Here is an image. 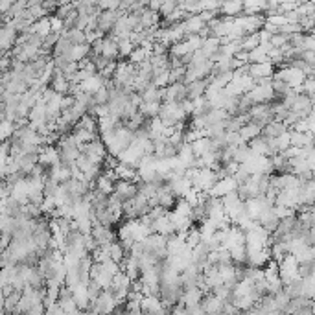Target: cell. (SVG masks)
Segmentation results:
<instances>
[{
    "label": "cell",
    "mask_w": 315,
    "mask_h": 315,
    "mask_svg": "<svg viewBox=\"0 0 315 315\" xmlns=\"http://www.w3.org/2000/svg\"><path fill=\"white\" fill-rule=\"evenodd\" d=\"M249 175H271L273 166H271L269 157H260V155H251L245 163L240 164Z\"/></svg>",
    "instance_id": "obj_1"
},
{
    "label": "cell",
    "mask_w": 315,
    "mask_h": 315,
    "mask_svg": "<svg viewBox=\"0 0 315 315\" xmlns=\"http://www.w3.org/2000/svg\"><path fill=\"white\" fill-rule=\"evenodd\" d=\"M297 269H299V262L295 260L293 255H286L280 262H278V278L282 280V284H288L293 278H297Z\"/></svg>",
    "instance_id": "obj_2"
},
{
    "label": "cell",
    "mask_w": 315,
    "mask_h": 315,
    "mask_svg": "<svg viewBox=\"0 0 315 315\" xmlns=\"http://www.w3.org/2000/svg\"><path fill=\"white\" fill-rule=\"evenodd\" d=\"M37 164L43 168H52L61 164L59 149L55 146H41L39 153H37Z\"/></svg>",
    "instance_id": "obj_3"
},
{
    "label": "cell",
    "mask_w": 315,
    "mask_h": 315,
    "mask_svg": "<svg viewBox=\"0 0 315 315\" xmlns=\"http://www.w3.org/2000/svg\"><path fill=\"white\" fill-rule=\"evenodd\" d=\"M243 205H245V214L249 216V219H251V222H256L262 212L273 207V205H271V203L267 201L264 196H258V197H253V199H247V201H243Z\"/></svg>",
    "instance_id": "obj_4"
},
{
    "label": "cell",
    "mask_w": 315,
    "mask_h": 315,
    "mask_svg": "<svg viewBox=\"0 0 315 315\" xmlns=\"http://www.w3.org/2000/svg\"><path fill=\"white\" fill-rule=\"evenodd\" d=\"M236 190H238V182L232 177H225V179L216 181V184L208 190L207 196L214 197V199H222V197H225L227 194H232V192H236Z\"/></svg>",
    "instance_id": "obj_5"
},
{
    "label": "cell",
    "mask_w": 315,
    "mask_h": 315,
    "mask_svg": "<svg viewBox=\"0 0 315 315\" xmlns=\"http://www.w3.org/2000/svg\"><path fill=\"white\" fill-rule=\"evenodd\" d=\"M137 194H138V186L135 184V182H131V181H116L114 182L113 196L116 197L118 201H122V203L131 201Z\"/></svg>",
    "instance_id": "obj_6"
},
{
    "label": "cell",
    "mask_w": 315,
    "mask_h": 315,
    "mask_svg": "<svg viewBox=\"0 0 315 315\" xmlns=\"http://www.w3.org/2000/svg\"><path fill=\"white\" fill-rule=\"evenodd\" d=\"M168 308H164L159 295H146L140 300V311L148 315H164Z\"/></svg>",
    "instance_id": "obj_7"
},
{
    "label": "cell",
    "mask_w": 315,
    "mask_h": 315,
    "mask_svg": "<svg viewBox=\"0 0 315 315\" xmlns=\"http://www.w3.org/2000/svg\"><path fill=\"white\" fill-rule=\"evenodd\" d=\"M151 232L153 234H159V236H164V238H170L172 234H175L172 219H170V212H166L163 217H159V219L151 222Z\"/></svg>",
    "instance_id": "obj_8"
},
{
    "label": "cell",
    "mask_w": 315,
    "mask_h": 315,
    "mask_svg": "<svg viewBox=\"0 0 315 315\" xmlns=\"http://www.w3.org/2000/svg\"><path fill=\"white\" fill-rule=\"evenodd\" d=\"M17 32L10 26H0V54H6L15 48Z\"/></svg>",
    "instance_id": "obj_9"
},
{
    "label": "cell",
    "mask_w": 315,
    "mask_h": 315,
    "mask_svg": "<svg viewBox=\"0 0 315 315\" xmlns=\"http://www.w3.org/2000/svg\"><path fill=\"white\" fill-rule=\"evenodd\" d=\"M102 57H105L107 61H116L120 57L118 55V41L114 39L113 35L104 37V43H102V52H100Z\"/></svg>",
    "instance_id": "obj_10"
},
{
    "label": "cell",
    "mask_w": 315,
    "mask_h": 315,
    "mask_svg": "<svg viewBox=\"0 0 315 315\" xmlns=\"http://www.w3.org/2000/svg\"><path fill=\"white\" fill-rule=\"evenodd\" d=\"M290 131V146L291 148H313V135L311 133H297V131Z\"/></svg>",
    "instance_id": "obj_11"
},
{
    "label": "cell",
    "mask_w": 315,
    "mask_h": 315,
    "mask_svg": "<svg viewBox=\"0 0 315 315\" xmlns=\"http://www.w3.org/2000/svg\"><path fill=\"white\" fill-rule=\"evenodd\" d=\"M247 74L251 76L253 79L273 78V74H275V67L269 65V63H253V65H249Z\"/></svg>",
    "instance_id": "obj_12"
},
{
    "label": "cell",
    "mask_w": 315,
    "mask_h": 315,
    "mask_svg": "<svg viewBox=\"0 0 315 315\" xmlns=\"http://www.w3.org/2000/svg\"><path fill=\"white\" fill-rule=\"evenodd\" d=\"M46 177H48L52 182H55V184H65L67 181H70V168L65 166V164L52 166V168H48Z\"/></svg>",
    "instance_id": "obj_13"
},
{
    "label": "cell",
    "mask_w": 315,
    "mask_h": 315,
    "mask_svg": "<svg viewBox=\"0 0 315 315\" xmlns=\"http://www.w3.org/2000/svg\"><path fill=\"white\" fill-rule=\"evenodd\" d=\"M203 291L199 288H192V290L182 291L181 299H179V304L184 306V308H192V306H199V302L203 300Z\"/></svg>",
    "instance_id": "obj_14"
},
{
    "label": "cell",
    "mask_w": 315,
    "mask_h": 315,
    "mask_svg": "<svg viewBox=\"0 0 315 315\" xmlns=\"http://www.w3.org/2000/svg\"><path fill=\"white\" fill-rule=\"evenodd\" d=\"M89 54H90V45L85 43V45H74L63 57L69 61V63H79L81 59L89 57Z\"/></svg>",
    "instance_id": "obj_15"
},
{
    "label": "cell",
    "mask_w": 315,
    "mask_h": 315,
    "mask_svg": "<svg viewBox=\"0 0 315 315\" xmlns=\"http://www.w3.org/2000/svg\"><path fill=\"white\" fill-rule=\"evenodd\" d=\"M223 304H225V302H222V300L216 299L214 295H205L201 302H199V306H201V310L205 311V315H217L223 310Z\"/></svg>",
    "instance_id": "obj_16"
},
{
    "label": "cell",
    "mask_w": 315,
    "mask_h": 315,
    "mask_svg": "<svg viewBox=\"0 0 315 315\" xmlns=\"http://www.w3.org/2000/svg\"><path fill=\"white\" fill-rule=\"evenodd\" d=\"M104 85H105V79L102 78L100 74H94V76H90L89 79H85L83 83H79V90L92 96V94L98 92V90L102 89Z\"/></svg>",
    "instance_id": "obj_17"
},
{
    "label": "cell",
    "mask_w": 315,
    "mask_h": 315,
    "mask_svg": "<svg viewBox=\"0 0 315 315\" xmlns=\"http://www.w3.org/2000/svg\"><path fill=\"white\" fill-rule=\"evenodd\" d=\"M26 34L37 35V37H41V39H45L46 35L52 34V30H50V17H45V19L35 20L34 24L28 28V32H26Z\"/></svg>",
    "instance_id": "obj_18"
},
{
    "label": "cell",
    "mask_w": 315,
    "mask_h": 315,
    "mask_svg": "<svg viewBox=\"0 0 315 315\" xmlns=\"http://www.w3.org/2000/svg\"><path fill=\"white\" fill-rule=\"evenodd\" d=\"M190 148H192V153L196 159L214 151V148H212V140L208 137H203V138H199V140H196V142H192L190 144Z\"/></svg>",
    "instance_id": "obj_19"
},
{
    "label": "cell",
    "mask_w": 315,
    "mask_h": 315,
    "mask_svg": "<svg viewBox=\"0 0 315 315\" xmlns=\"http://www.w3.org/2000/svg\"><path fill=\"white\" fill-rule=\"evenodd\" d=\"M208 85V79H199V81H192L186 85V100H197L205 94V89Z\"/></svg>",
    "instance_id": "obj_20"
},
{
    "label": "cell",
    "mask_w": 315,
    "mask_h": 315,
    "mask_svg": "<svg viewBox=\"0 0 315 315\" xmlns=\"http://www.w3.org/2000/svg\"><path fill=\"white\" fill-rule=\"evenodd\" d=\"M288 131V128H286L282 122H275V120H271L269 123H267L266 128H262V133L260 137L262 138H276L278 135L286 133Z\"/></svg>",
    "instance_id": "obj_21"
},
{
    "label": "cell",
    "mask_w": 315,
    "mask_h": 315,
    "mask_svg": "<svg viewBox=\"0 0 315 315\" xmlns=\"http://www.w3.org/2000/svg\"><path fill=\"white\" fill-rule=\"evenodd\" d=\"M182 26H184V32H186V37H188V35H197L207 24L199 19V15H190L188 19L182 20Z\"/></svg>",
    "instance_id": "obj_22"
},
{
    "label": "cell",
    "mask_w": 315,
    "mask_h": 315,
    "mask_svg": "<svg viewBox=\"0 0 315 315\" xmlns=\"http://www.w3.org/2000/svg\"><path fill=\"white\" fill-rule=\"evenodd\" d=\"M262 129L258 128V125H255V123H245V125H241L240 131H238V135H240V138L243 140V144L251 142V140H255L256 137H260Z\"/></svg>",
    "instance_id": "obj_23"
},
{
    "label": "cell",
    "mask_w": 315,
    "mask_h": 315,
    "mask_svg": "<svg viewBox=\"0 0 315 315\" xmlns=\"http://www.w3.org/2000/svg\"><path fill=\"white\" fill-rule=\"evenodd\" d=\"M249 149L253 155H260V157H271L269 148H267V140L262 137H256L255 140L249 142Z\"/></svg>",
    "instance_id": "obj_24"
},
{
    "label": "cell",
    "mask_w": 315,
    "mask_h": 315,
    "mask_svg": "<svg viewBox=\"0 0 315 315\" xmlns=\"http://www.w3.org/2000/svg\"><path fill=\"white\" fill-rule=\"evenodd\" d=\"M219 46H222V41L217 39V37H207V39H203V45H201V52L205 54V57L207 59H210L212 55L216 54L217 50H219Z\"/></svg>",
    "instance_id": "obj_25"
},
{
    "label": "cell",
    "mask_w": 315,
    "mask_h": 315,
    "mask_svg": "<svg viewBox=\"0 0 315 315\" xmlns=\"http://www.w3.org/2000/svg\"><path fill=\"white\" fill-rule=\"evenodd\" d=\"M241 8H243V2H223L219 6V11L229 19H234V17H240Z\"/></svg>",
    "instance_id": "obj_26"
},
{
    "label": "cell",
    "mask_w": 315,
    "mask_h": 315,
    "mask_svg": "<svg viewBox=\"0 0 315 315\" xmlns=\"http://www.w3.org/2000/svg\"><path fill=\"white\" fill-rule=\"evenodd\" d=\"M159 111H161V102H151V104H140L138 105V113L142 114L144 118H155L159 116Z\"/></svg>",
    "instance_id": "obj_27"
},
{
    "label": "cell",
    "mask_w": 315,
    "mask_h": 315,
    "mask_svg": "<svg viewBox=\"0 0 315 315\" xmlns=\"http://www.w3.org/2000/svg\"><path fill=\"white\" fill-rule=\"evenodd\" d=\"M266 10V2L264 0H256V2H243L241 13L245 15H260V11Z\"/></svg>",
    "instance_id": "obj_28"
},
{
    "label": "cell",
    "mask_w": 315,
    "mask_h": 315,
    "mask_svg": "<svg viewBox=\"0 0 315 315\" xmlns=\"http://www.w3.org/2000/svg\"><path fill=\"white\" fill-rule=\"evenodd\" d=\"M15 123L10 120H0V142H8L11 140L13 133H15Z\"/></svg>",
    "instance_id": "obj_29"
},
{
    "label": "cell",
    "mask_w": 315,
    "mask_h": 315,
    "mask_svg": "<svg viewBox=\"0 0 315 315\" xmlns=\"http://www.w3.org/2000/svg\"><path fill=\"white\" fill-rule=\"evenodd\" d=\"M125 255H128V253L123 251V247L120 245L118 241H113V243H111V247H109V258H111V260L116 262V264L120 266L122 260L125 258Z\"/></svg>",
    "instance_id": "obj_30"
},
{
    "label": "cell",
    "mask_w": 315,
    "mask_h": 315,
    "mask_svg": "<svg viewBox=\"0 0 315 315\" xmlns=\"http://www.w3.org/2000/svg\"><path fill=\"white\" fill-rule=\"evenodd\" d=\"M231 262L234 264H245V245H234L229 249Z\"/></svg>",
    "instance_id": "obj_31"
},
{
    "label": "cell",
    "mask_w": 315,
    "mask_h": 315,
    "mask_svg": "<svg viewBox=\"0 0 315 315\" xmlns=\"http://www.w3.org/2000/svg\"><path fill=\"white\" fill-rule=\"evenodd\" d=\"M251 155H253V153H251V149H249V146H247V144H243V146L236 148V151H234V157H232V163L243 164L247 159L251 157Z\"/></svg>",
    "instance_id": "obj_32"
},
{
    "label": "cell",
    "mask_w": 315,
    "mask_h": 315,
    "mask_svg": "<svg viewBox=\"0 0 315 315\" xmlns=\"http://www.w3.org/2000/svg\"><path fill=\"white\" fill-rule=\"evenodd\" d=\"M173 207H175V208H173V212H175V214H179V216L192 217V207H190V205H188L184 199H177Z\"/></svg>",
    "instance_id": "obj_33"
},
{
    "label": "cell",
    "mask_w": 315,
    "mask_h": 315,
    "mask_svg": "<svg viewBox=\"0 0 315 315\" xmlns=\"http://www.w3.org/2000/svg\"><path fill=\"white\" fill-rule=\"evenodd\" d=\"M300 295L306 297V299H311V297H313V276L302 278V291H300Z\"/></svg>",
    "instance_id": "obj_34"
},
{
    "label": "cell",
    "mask_w": 315,
    "mask_h": 315,
    "mask_svg": "<svg viewBox=\"0 0 315 315\" xmlns=\"http://www.w3.org/2000/svg\"><path fill=\"white\" fill-rule=\"evenodd\" d=\"M133 50H135V46L129 43V39H120L118 41V55L120 57H129Z\"/></svg>",
    "instance_id": "obj_35"
},
{
    "label": "cell",
    "mask_w": 315,
    "mask_h": 315,
    "mask_svg": "<svg viewBox=\"0 0 315 315\" xmlns=\"http://www.w3.org/2000/svg\"><path fill=\"white\" fill-rule=\"evenodd\" d=\"M98 266L102 267V269H104L105 273H109L111 276H114L116 273H120V266L116 264V262L111 260V258H107V260H105L104 264H98Z\"/></svg>",
    "instance_id": "obj_36"
},
{
    "label": "cell",
    "mask_w": 315,
    "mask_h": 315,
    "mask_svg": "<svg viewBox=\"0 0 315 315\" xmlns=\"http://www.w3.org/2000/svg\"><path fill=\"white\" fill-rule=\"evenodd\" d=\"M269 45L273 46V48H284V46L288 45V35H282V34L271 35Z\"/></svg>",
    "instance_id": "obj_37"
},
{
    "label": "cell",
    "mask_w": 315,
    "mask_h": 315,
    "mask_svg": "<svg viewBox=\"0 0 315 315\" xmlns=\"http://www.w3.org/2000/svg\"><path fill=\"white\" fill-rule=\"evenodd\" d=\"M273 212H275V216H276V219H278V222H280V219H286V217L295 216V210L286 208V207H273Z\"/></svg>",
    "instance_id": "obj_38"
},
{
    "label": "cell",
    "mask_w": 315,
    "mask_h": 315,
    "mask_svg": "<svg viewBox=\"0 0 315 315\" xmlns=\"http://www.w3.org/2000/svg\"><path fill=\"white\" fill-rule=\"evenodd\" d=\"M297 275H299L300 278H308V276H313V262H311V264H299Z\"/></svg>",
    "instance_id": "obj_39"
},
{
    "label": "cell",
    "mask_w": 315,
    "mask_h": 315,
    "mask_svg": "<svg viewBox=\"0 0 315 315\" xmlns=\"http://www.w3.org/2000/svg\"><path fill=\"white\" fill-rule=\"evenodd\" d=\"M177 10V2H173V0H170V2H161V10H159V15H170L172 11Z\"/></svg>",
    "instance_id": "obj_40"
},
{
    "label": "cell",
    "mask_w": 315,
    "mask_h": 315,
    "mask_svg": "<svg viewBox=\"0 0 315 315\" xmlns=\"http://www.w3.org/2000/svg\"><path fill=\"white\" fill-rule=\"evenodd\" d=\"M50 30H52V34H63L65 32V24L63 20L57 19V17H50Z\"/></svg>",
    "instance_id": "obj_41"
},
{
    "label": "cell",
    "mask_w": 315,
    "mask_h": 315,
    "mask_svg": "<svg viewBox=\"0 0 315 315\" xmlns=\"http://www.w3.org/2000/svg\"><path fill=\"white\" fill-rule=\"evenodd\" d=\"M184 41L188 43V46H190V50H192V52H196V50H201L203 39L199 37V35H188Z\"/></svg>",
    "instance_id": "obj_42"
},
{
    "label": "cell",
    "mask_w": 315,
    "mask_h": 315,
    "mask_svg": "<svg viewBox=\"0 0 315 315\" xmlns=\"http://www.w3.org/2000/svg\"><path fill=\"white\" fill-rule=\"evenodd\" d=\"M11 240H13V236H11L10 232H0V253H4L10 247Z\"/></svg>",
    "instance_id": "obj_43"
},
{
    "label": "cell",
    "mask_w": 315,
    "mask_h": 315,
    "mask_svg": "<svg viewBox=\"0 0 315 315\" xmlns=\"http://www.w3.org/2000/svg\"><path fill=\"white\" fill-rule=\"evenodd\" d=\"M300 50H308V52H315V39L313 35H304V41H302V46Z\"/></svg>",
    "instance_id": "obj_44"
},
{
    "label": "cell",
    "mask_w": 315,
    "mask_h": 315,
    "mask_svg": "<svg viewBox=\"0 0 315 315\" xmlns=\"http://www.w3.org/2000/svg\"><path fill=\"white\" fill-rule=\"evenodd\" d=\"M300 61H304L306 65H313L315 63V52L302 50V52H300Z\"/></svg>",
    "instance_id": "obj_45"
},
{
    "label": "cell",
    "mask_w": 315,
    "mask_h": 315,
    "mask_svg": "<svg viewBox=\"0 0 315 315\" xmlns=\"http://www.w3.org/2000/svg\"><path fill=\"white\" fill-rule=\"evenodd\" d=\"M81 315H96L94 311H90V310H87V311H81Z\"/></svg>",
    "instance_id": "obj_46"
}]
</instances>
